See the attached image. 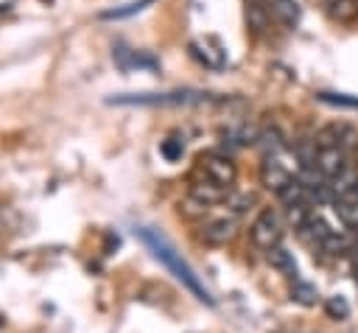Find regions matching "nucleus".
<instances>
[{
	"mask_svg": "<svg viewBox=\"0 0 358 333\" xmlns=\"http://www.w3.org/2000/svg\"><path fill=\"white\" fill-rule=\"evenodd\" d=\"M324 313H327L330 319H336V322H338V319H347V316H350V302H347L344 297H338V294H336V297H327V299H324Z\"/></svg>",
	"mask_w": 358,
	"mask_h": 333,
	"instance_id": "14",
	"label": "nucleus"
},
{
	"mask_svg": "<svg viewBox=\"0 0 358 333\" xmlns=\"http://www.w3.org/2000/svg\"><path fill=\"white\" fill-rule=\"evenodd\" d=\"M199 171L204 173V179H210L213 185H218L224 190H229L232 182H235V176H238L235 160L229 154H224V151H207V154H201L199 157Z\"/></svg>",
	"mask_w": 358,
	"mask_h": 333,
	"instance_id": "3",
	"label": "nucleus"
},
{
	"mask_svg": "<svg viewBox=\"0 0 358 333\" xmlns=\"http://www.w3.org/2000/svg\"><path fill=\"white\" fill-rule=\"evenodd\" d=\"M355 280H358V263H355Z\"/></svg>",
	"mask_w": 358,
	"mask_h": 333,
	"instance_id": "19",
	"label": "nucleus"
},
{
	"mask_svg": "<svg viewBox=\"0 0 358 333\" xmlns=\"http://www.w3.org/2000/svg\"><path fill=\"white\" fill-rule=\"evenodd\" d=\"M319 151H316V171L327 179V182H333L338 173H344L350 165H347V148H341V146H316Z\"/></svg>",
	"mask_w": 358,
	"mask_h": 333,
	"instance_id": "6",
	"label": "nucleus"
},
{
	"mask_svg": "<svg viewBox=\"0 0 358 333\" xmlns=\"http://www.w3.org/2000/svg\"><path fill=\"white\" fill-rule=\"evenodd\" d=\"M322 11L333 20V22H352L358 20V0H322Z\"/></svg>",
	"mask_w": 358,
	"mask_h": 333,
	"instance_id": "8",
	"label": "nucleus"
},
{
	"mask_svg": "<svg viewBox=\"0 0 358 333\" xmlns=\"http://www.w3.org/2000/svg\"><path fill=\"white\" fill-rule=\"evenodd\" d=\"M291 299L294 302H299V305H316L319 302V291L310 285V283H305V280H294L291 283Z\"/></svg>",
	"mask_w": 358,
	"mask_h": 333,
	"instance_id": "13",
	"label": "nucleus"
},
{
	"mask_svg": "<svg viewBox=\"0 0 358 333\" xmlns=\"http://www.w3.org/2000/svg\"><path fill=\"white\" fill-rule=\"evenodd\" d=\"M257 3L268 11L271 22H280L285 28H294L299 22V17H302V8H299L296 0H257Z\"/></svg>",
	"mask_w": 358,
	"mask_h": 333,
	"instance_id": "7",
	"label": "nucleus"
},
{
	"mask_svg": "<svg viewBox=\"0 0 358 333\" xmlns=\"http://www.w3.org/2000/svg\"><path fill=\"white\" fill-rule=\"evenodd\" d=\"M213 101L210 92H196V90H176V92H157V95H134V98H112V104H207Z\"/></svg>",
	"mask_w": 358,
	"mask_h": 333,
	"instance_id": "4",
	"label": "nucleus"
},
{
	"mask_svg": "<svg viewBox=\"0 0 358 333\" xmlns=\"http://www.w3.org/2000/svg\"><path fill=\"white\" fill-rule=\"evenodd\" d=\"M235 235H238V218H232V215L204 218L199 227V238L210 246H227Z\"/></svg>",
	"mask_w": 358,
	"mask_h": 333,
	"instance_id": "5",
	"label": "nucleus"
},
{
	"mask_svg": "<svg viewBox=\"0 0 358 333\" xmlns=\"http://www.w3.org/2000/svg\"><path fill=\"white\" fill-rule=\"evenodd\" d=\"M227 215H232V218H241L243 213H249L252 210V204H257V196L255 193H249V190H229V196H227Z\"/></svg>",
	"mask_w": 358,
	"mask_h": 333,
	"instance_id": "9",
	"label": "nucleus"
},
{
	"mask_svg": "<svg viewBox=\"0 0 358 333\" xmlns=\"http://www.w3.org/2000/svg\"><path fill=\"white\" fill-rule=\"evenodd\" d=\"M190 53H193L201 64H207V67H221V64H224L221 59L210 56V50H207V45H204V42H190Z\"/></svg>",
	"mask_w": 358,
	"mask_h": 333,
	"instance_id": "17",
	"label": "nucleus"
},
{
	"mask_svg": "<svg viewBox=\"0 0 358 333\" xmlns=\"http://www.w3.org/2000/svg\"><path fill=\"white\" fill-rule=\"evenodd\" d=\"M319 101L333 104V106H352V109H358V98L344 95V92H319Z\"/></svg>",
	"mask_w": 358,
	"mask_h": 333,
	"instance_id": "18",
	"label": "nucleus"
},
{
	"mask_svg": "<svg viewBox=\"0 0 358 333\" xmlns=\"http://www.w3.org/2000/svg\"><path fill=\"white\" fill-rule=\"evenodd\" d=\"M266 257H268V263H271L280 274H285V277L296 280V260H294V255H291L285 246H277V249L266 252Z\"/></svg>",
	"mask_w": 358,
	"mask_h": 333,
	"instance_id": "10",
	"label": "nucleus"
},
{
	"mask_svg": "<svg viewBox=\"0 0 358 333\" xmlns=\"http://www.w3.org/2000/svg\"><path fill=\"white\" fill-rule=\"evenodd\" d=\"M282 235H285V221L271 207H263L255 215V221L249 224V241L263 252H271V249L282 246Z\"/></svg>",
	"mask_w": 358,
	"mask_h": 333,
	"instance_id": "2",
	"label": "nucleus"
},
{
	"mask_svg": "<svg viewBox=\"0 0 358 333\" xmlns=\"http://www.w3.org/2000/svg\"><path fill=\"white\" fill-rule=\"evenodd\" d=\"M246 22H249V28H252L255 34H263V31L271 25V17H268V11H266L257 0H249V3H246Z\"/></svg>",
	"mask_w": 358,
	"mask_h": 333,
	"instance_id": "12",
	"label": "nucleus"
},
{
	"mask_svg": "<svg viewBox=\"0 0 358 333\" xmlns=\"http://www.w3.org/2000/svg\"><path fill=\"white\" fill-rule=\"evenodd\" d=\"M210 210H213V207H210L207 201L196 199L193 193H187V196L179 201V215H185V218H190V221H201V218H207Z\"/></svg>",
	"mask_w": 358,
	"mask_h": 333,
	"instance_id": "11",
	"label": "nucleus"
},
{
	"mask_svg": "<svg viewBox=\"0 0 358 333\" xmlns=\"http://www.w3.org/2000/svg\"><path fill=\"white\" fill-rule=\"evenodd\" d=\"M148 3H154V0H131V3H126L123 8H112V11H103L101 17H103V20H123V17H129V14L140 11V8H145Z\"/></svg>",
	"mask_w": 358,
	"mask_h": 333,
	"instance_id": "16",
	"label": "nucleus"
},
{
	"mask_svg": "<svg viewBox=\"0 0 358 333\" xmlns=\"http://www.w3.org/2000/svg\"><path fill=\"white\" fill-rule=\"evenodd\" d=\"M159 154H162L168 162H176V160H182V154H185V143H182L179 137H165V140L159 143Z\"/></svg>",
	"mask_w": 358,
	"mask_h": 333,
	"instance_id": "15",
	"label": "nucleus"
},
{
	"mask_svg": "<svg viewBox=\"0 0 358 333\" xmlns=\"http://www.w3.org/2000/svg\"><path fill=\"white\" fill-rule=\"evenodd\" d=\"M134 232H137V235H140V241L151 249V255H154V257H157V260H159V263H162V266H165V269H168V271H171V274H173V277L187 288V291H193V294H196V299H201V302H207V305H213V302H215V299H213V294H210V288L201 283V277L190 269V263H187V260L173 249V243H171L162 232H157V229H151V227H137Z\"/></svg>",
	"mask_w": 358,
	"mask_h": 333,
	"instance_id": "1",
	"label": "nucleus"
}]
</instances>
